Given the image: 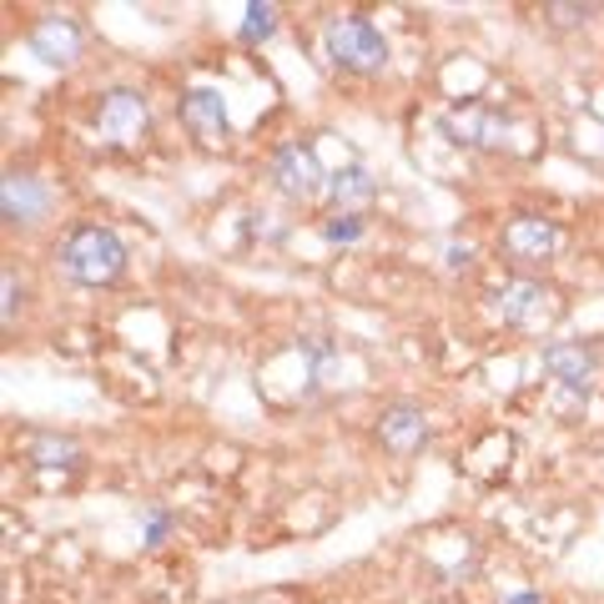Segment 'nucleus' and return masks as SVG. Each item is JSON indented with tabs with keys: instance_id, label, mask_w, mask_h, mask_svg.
I'll return each mask as SVG.
<instances>
[{
	"instance_id": "1",
	"label": "nucleus",
	"mask_w": 604,
	"mask_h": 604,
	"mask_svg": "<svg viewBox=\"0 0 604 604\" xmlns=\"http://www.w3.org/2000/svg\"><path fill=\"white\" fill-rule=\"evenodd\" d=\"M56 257H61V273H67L71 282H81V288H111V282H121V273H126V242L101 222H81L76 232L61 242Z\"/></svg>"
},
{
	"instance_id": "2",
	"label": "nucleus",
	"mask_w": 604,
	"mask_h": 604,
	"mask_svg": "<svg viewBox=\"0 0 604 604\" xmlns=\"http://www.w3.org/2000/svg\"><path fill=\"white\" fill-rule=\"evenodd\" d=\"M323 51H328L333 67L353 71V76H373V71L388 67V40L369 15H333L323 26Z\"/></svg>"
},
{
	"instance_id": "3",
	"label": "nucleus",
	"mask_w": 604,
	"mask_h": 604,
	"mask_svg": "<svg viewBox=\"0 0 604 604\" xmlns=\"http://www.w3.org/2000/svg\"><path fill=\"white\" fill-rule=\"evenodd\" d=\"M96 126H101V136L111 146H136L146 136V126H152V106L132 86H111L96 101Z\"/></svg>"
},
{
	"instance_id": "4",
	"label": "nucleus",
	"mask_w": 604,
	"mask_h": 604,
	"mask_svg": "<svg viewBox=\"0 0 604 604\" xmlns=\"http://www.w3.org/2000/svg\"><path fill=\"white\" fill-rule=\"evenodd\" d=\"M273 182H277V192L292 202H313L317 192H328V177L317 167V152L302 142H288L273 152Z\"/></svg>"
},
{
	"instance_id": "5",
	"label": "nucleus",
	"mask_w": 604,
	"mask_h": 604,
	"mask_svg": "<svg viewBox=\"0 0 604 604\" xmlns=\"http://www.w3.org/2000/svg\"><path fill=\"white\" fill-rule=\"evenodd\" d=\"M31 51H36V61H46V67L67 71L81 61L86 36H81V26L71 15H40L36 26H31Z\"/></svg>"
},
{
	"instance_id": "6",
	"label": "nucleus",
	"mask_w": 604,
	"mask_h": 604,
	"mask_svg": "<svg viewBox=\"0 0 604 604\" xmlns=\"http://www.w3.org/2000/svg\"><path fill=\"white\" fill-rule=\"evenodd\" d=\"M51 212V186L31 177V171H5L0 182V217L11 227H36Z\"/></svg>"
},
{
	"instance_id": "7",
	"label": "nucleus",
	"mask_w": 604,
	"mask_h": 604,
	"mask_svg": "<svg viewBox=\"0 0 604 604\" xmlns=\"http://www.w3.org/2000/svg\"><path fill=\"white\" fill-rule=\"evenodd\" d=\"M559 222H549V217H534V212H524V217H514L509 227H504V252L509 257H519V263H549L554 252H559Z\"/></svg>"
},
{
	"instance_id": "8",
	"label": "nucleus",
	"mask_w": 604,
	"mask_h": 604,
	"mask_svg": "<svg viewBox=\"0 0 604 604\" xmlns=\"http://www.w3.org/2000/svg\"><path fill=\"white\" fill-rule=\"evenodd\" d=\"M378 444L388 448V454H419L423 444H428V419H423V408L413 403H388L378 413Z\"/></svg>"
},
{
	"instance_id": "9",
	"label": "nucleus",
	"mask_w": 604,
	"mask_h": 604,
	"mask_svg": "<svg viewBox=\"0 0 604 604\" xmlns=\"http://www.w3.org/2000/svg\"><path fill=\"white\" fill-rule=\"evenodd\" d=\"M549 288H539V282H529V277H519V282H509V288L494 292V307H499L504 323H514V328H529V323H539V317L549 313Z\"/></svg>"
},
{
	"instance_id": "10",
	"label": "nucleus",
	"mask_w": 604,
	"mask_h": 604,
	"mask_svg": "<svg viewBox=\"0 0 604 604\" xmlns=\"http://www.w3.org/2000/svg\"><path fill=\"white\" fill-rule=\"evenodd\" d=\"M594 369H600V358H594V348H584V342H549V348H544V373L569 383V388H590Z\"/></svg>"
},
{
	"instance_id": "11",
	"label": "nucleus",
	"mask_w": 604,
	"mask_h": 604,
	"mask_svg": "<svg viewBox=\"0 0 604 604\" xmlns=\"http://www.w3.org/2000/svg\"><path fill=\"white\" fill-rule=\"evenodd\" d=\"M182 121L192 126L197 136H227V106H222V92H212V86H192L182 96Z\"/></svg>"
},
{
	"instance_id": "12",
	"label": "nucleus",
	"mask_w": 604,
	"mask_h": 604,
	"mask_svg": "<svg viewBox=\"0 0 604 604\" xmlns=\"http://www.w3.org/2000/svg\"><path fill=\"white\" fill-rule=\"evenodd\" d=\"M328 197H333L338 212H358V207H369V202L378 197V182H373L369 167H338L328 177Z\"/></svg>"
},
{
	"instance_id": "13",
	"label": "nucleus",
	"mask_w": 604,
	"mask_h": 604,
	"mask_svg": "<svg viewBox=\"0 0 604 604\" xmlns=\"http://www.w3.org/2000/svg\"><path fill=\"white\" fill-rule=\"evenodd\" d=\"M26 454H31V463H40V469H76L81 463V448L61 434H36Z\"/></svg>"
},
{
	"instance_id": "14",
	"label": "nucleus",
	"mask_w": 604,
	"mask_h": 604,
	"mask_svg": "<svg viewBox=\"0 0 604 604\" xmlns=\"http://www.w3.org/2000/svg\"><path fill=\"white\" fill-rule=\"evenodd\" d=\"M448 132L463 136L469 146H504L499 132H504V121L499 117H488V111H469V117H448Z\"/></svg>"
},
{
	"instance_id": "15",
	"label": "nucleus",
	"mask_w": 604,
	"mask_h": 604,
	"mask_svg": "<svg viewBox=\"0 0 604 604\" xmlns=\"http://www.w3.org/2000/svg\"><path fill=\"white\" fill-rule=\"evenodd\" d=\"M277 31V5H267V0H252L247 5V15H242V40H267Z\"/></svg>"
},
{
	"instance_id": "16",
	"label": "nucleus",
	"mask_w": 604,
	"mask_h": 604,
	"mask_svg": "<svg viewBox=\"0 0 604 604\" xmlns=\"http://www.w3.org/2000/svg\"><path fill=\"white\" fill-rule=\"evenodd\" d=\"M323 237L328 242H358L363 237V217L358 212H333L328 222H323Z\"/></svg>"
},
{
	"instance_id": "17",
	"label": "nucleus",
	"mask_w": 604,
	"mask_h": 604,
	"mask_svg": "<svg viewBox=\"0 0 604 604\" xmlns=\"http://www.w3.org/2000/svg\"><path fill=\"white\" fill-rule=\"evenodd\" d=\"M549 15L559 21V26H584V21L594 15V5H569V0H554Z\"/></svg>"
},
{
	"instance_id": "18",
	"label": "nucleus",
	"mask_w": 604,
	"mask_h": 604,
	"mask_svg": "<svg viewBox=\"0 0 604 604\" xmlns=\"http://www.w3.org/2000/svg\"><path fill=\"white\" fill-rule=\"evenodd\" d=\"M0 292H5V302H0V317H5V323H15V307H21V292H15V273H11V267L0 273Z\"/></svg>"
},
{
	"instance_id": "19",
	"label": "nucleus",
	"mask_w": 604,
	"mask_h": 604,
	"mask_svg": "<svg viewBox=\"0 0 604 604\" xmlns=\"http://www.w3.org/2000/svg\"><path fill=\"white\" fill-rule=\"evenodd\" d=\"M167 529H171V514L167 509H157L152 519H146V534H142V544H161L167 539Z\"/></svg>"
},
{
	"instance_id": "20",
	"label": "nucleus",
	"mask_w": 604,
	"mask_h": 604,
	"mask_svg": "<svg viewBox=\"0 0 604 604\" xmlns=\"http://www.w3.org/2000/svg\"><path fill=\"white\" fill-rule=\"evenodd\" d=\"M448 267H469V247H448Z\"/></svg>"
},
{
	"instance_id": "21",
	"label": "nucleus",
	"mask_w": 604,
	"mask_h": 604,
	"mask_svg": "<svg viewBox=\"0 0 604 604\" xmlns=\"http://www.w3.org/2000/svg\"><path fill=\"white\" fill-rule=\"evenodd\" d=\"M509 604H539V594H514Z\"/></svg>"
}]
</instances>
